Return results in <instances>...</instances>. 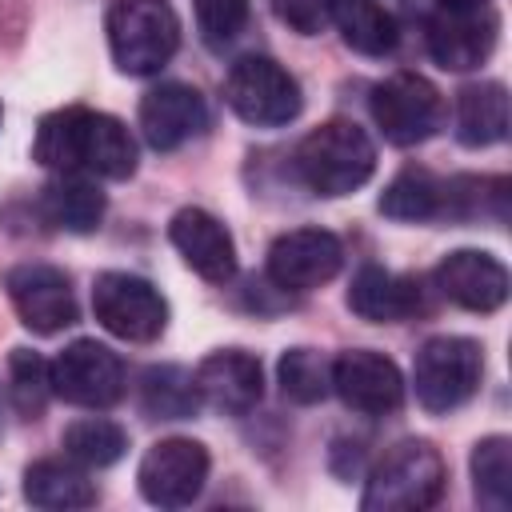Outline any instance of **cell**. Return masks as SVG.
I'll return each instance as SVG.
<instances>
[{
  "mask_svg": "<svg viewBox=\"0 0 512 512\" xmlns=\"http://www.w3.org/2000/svg\"><path fill=\"white\" fill-rule=\"evenodd\" d=\"M348 308L372 324H396V320H408L412 312L424 308V288L412 280V276H396L388 268H376V264H364L356 276H352V288H348Z\"/></svg>",
  "mask_w": 512,
  "mask_h": 512,
  "instance_id": "d6986e66",
  "label": "cell"
},
{
  "mask_svg": "<svg viewBox=\"0 0 512 512\" xmlns=\"http://www.w3.org/2000/svg\"><path fill=\"white\" fill-rule=\"evenodd\" d=\"M192 376H196L200 404H208L224 416H244L248 408H256V400L264 392L260 360L244 348H220V352L204 356Z\"/></svg>",
  "mask_w": 512,
  "mask_h": 512,
  "instance_id": "9a60e30c",
  "label": "cell"
},
{
  "mask_svg": "<svg viewBox=\"0 0 512 512\" xmlns=\"http://www.w3.org/2000/svg\"><path fill=\"white\" fill-rule=\"evenodd\" d=\"M44 216L68 232H92L104 220V192L84 172H60L44 188Z\"/></svg>",
  "mask_w": 512,
  "mask_h": 512,
  "instance_id": "7402d4cb",
  "label": "cell"
},
{
  "mask_svg": "<svg viewBox=\"0 0 512 512\" xmlns=\"http://www.w3.org/2000/svg\"><path fill=\"white\" fill-rule=\"evenodd\" d=\"M140 492L156 508H184L208 484V452L188 436H168L152 444L140 460Z\"/></svg>",
  "mask_w": 512,
  "mask_h": 512,
  "instance_id": "30bf717a",
  "label": "cell"
},
{
  "mask_svg": "<svg viewBox=\"0 0 512 512\" xmlns=\"http://www.w3.org/2000/svg\"><path fill=\"white\" fill-rule=\"evenodd\" d=\"M500 36V16L492 4H440L428 20V52L448 72L480 68Z\"/></svg>",
  "mask_w": 512,
  "mask_h": 512,
  "instance_id": "9c48e42d",
  "label": "cell"
},
{
  "mask_svg": "<svg viewBox=\"0 0 512 512\" xmlns=\"http://www.w3.org/2000/svg\"><path fill=\"white\" fill-rule=\"evenodd\" d=\"M92 312L96 320L132 344H148L168 324V304L144 276L132 272H100L92 284Z\"/></svg>",
  "mask_w": 512,
  "mask_h": 512,
  "instance_id": "ba28073f",
  "label": "cell"
},
{
  "mask_svg": "<svg viewBox=\"0 0 512 512\" xmlns=\"http://www.w3.org/2000/svg\"><path fill=\"white\" fill-rule=\"evenodd\" d=\"M108 48L120 72L152 76L180 48V20L168 0H112Z\"/></svg>",
  "mask_w": 512,
  "mask_h": 512,
  "instance_id": "277c9868",
  "label": "cell"
},
{
  "mask_svg": "<svg viewBox=\"0 0 512 512\" xmlns=\"http://www.w3.org/2000/svg\"><path fill=\"white\" fill-rule=\"evenodd\" d=\"M168 236L176 244V252L184 256V264L192 272H200L212 284L232 280L236 272V244L232 232L204 208H180L168 224Z\"/></svg>",
  "mask_w": 512,
  "mask_h": 512,
  "instance_id": "ac0fdd59",
  "label": "cell"
},
{
  "mask_svg": "<svg viewBox=\"0 0 512 512\" xmlns=\"http://www.w3.org/2000/svg\"><path fill=\"white\" fill-rule=\"evenodd\" d=\"M472 488H476V500L492 512H504L512 504V440L508 436H484L472 448Z\"/></svg>",
  "mask_w": 512,
  "mask_h": 512,
  "instance_id": "484cf974",
  "label": "cell"
},
{
  "mask_svg": "<svg viewBox=\"0 0 512 512\" xmlns=\"http://www.w3.org/2000/svg\"><path fill=\"white\" fill-rule=\"evenodd\" d=\"M440 4H488V0H440Z\"/></svg>",
  "mask_w": 512,
  "mask_h": 512,
  "instance_id": "1f68e13d",
  "label": "cell"
},
{
  "mask_svg": "<svg viewBox=\"0 0 512 512\" xmlns=\"http://www.w3.org/2000/svg\"><path fill=\"white\" fill-rule=\"evenodd\" d=\"M372 120L384 140L412 148L444 124V96L420 72H396L372 88Z\"/></svg>",
  "mask_w": 512,
  "mask_h": 512,
  "instance_id": "52a82bcc",
  "label": "cell"
},
{
  "mask_svg": "<svg viewBox=\"0 0 512 512\" xmlns=\"http://www.w3.org/2000/svg\"><path fill=\"white\" fill-rule=\"evenodd\" d=\"M224 100L244 124L256 128H280L296 120L304 104L296 76L272 56H240L224 76Z\"/></svg>",
  "mask_w": 512,
  "mask_h": 512,
  "instance_id": "5b68a950",
  "label": "cell"
},
{
  "mask_svg": "<svg viewBox=\"0 0 512 512\" xmlns=\"http://www.w3.org/2000/svg\"><path fill=\"white\" fill-rule=\"evenodd\" d=\"M8 380H12V404L20 416H40L52 396V364H44L32 348H12L8 356Z\"/></svg>",
  "mask_w": 512,
  "mask_h": 512,
  "instance_id": "f1b7e54d",
  "label": "cell"
},
{
  "mask_svg": "<svg viewBox=\"0 0 512 512\" xmlns=\"http://www.w3.org/2000/svg\"><path fill=\"white\" fill-rule=\"evenodd\" d=\"M332 24L364 56H388L396 48V20L380 0H332Z\"/></svg>",
  "mask_w": 512,
  "mask_h": 512,
  "instance_id": "603a6c76",
  "label": "cell"
},
{
  "mask_svg": "<svg viewBox=\"0 0 512 512\" xmlns=\"http://www.w3.org/2000/svg\"><path fill=\"white\" fill-rule=\"evenodd\" d=\"M32 152L52 172H84L100 180H124L136 172L132 132L116 116L92 108H60L44 116Z\"/></svg>",
  "mask_w": 512,
  "mask_h": 512,
  "instance_id": "6da1fadb",
  "label": "cell"
},
{
  "mask_svg": "<svg viewBox=\"0 0 512 512\" xmlns=\"http://www.w3.org/2000/svg\"><path fill=\"white\" fill-rule=\"evenodd\" d=\"M276 372L284 396L296 404H316L332 392V360H324L316 348H288Z\"/></svg>",
  "mask_w": 512,
  "mask_h": 512,
  "instance_id": "83f0119b",
  "label": "cell"
},
{
  "mask_svg": "<svg viewBox=\"0 0 512 512\" xmlns=\"http://www.w3.org/2000/svg\"><path fill=\"white\" fill-rule=\"evenodd\" d=\"M444 208V180H436L428 168H404L388 180L380 196V212L392 220H436Z\"/></svg>",
  "mask_w": 512,
  "mask_h": 512,
  "instance_id": "cb8c5ba5",
  "label": "cell"
},
{
  "mask_svg": "<svg viewBox=\"0 0 512 512\" xmlns=\"http://www.w3.org/2000/svg\"><path fill=\"white\" fill-rule=\"evenodd\" d=\"M192 4H196V24L208 44L236 40L248 20V0H192Z\"/></svg>",
  "mask_w": 512,
  "mask_h": 512,
  "instance_id": "f546056e",
  "label": "cell"
},
{
  "mask_svg": "<svg viewBox=\"0 0 512 512\" xmlns=\"http://www.w3.org/2000/svg\"><path fill=\"white\" fill-rule=\"evenodd\" d=\"M208 128V104L192 84H160L140 100V132L156 152H172Z\"/></svg>",
  "mask_w": 512,
  "mask_h": 512,
  "instance_id": "2e32d148",
  "label": "cell"
},
{
  "mask_svg": "<svg viewBox=\"0 0 512 512\" xmlns=\"http://www.w3.org/2000/svg\"><path fill=\"white\" fill-rule=\"evenodd\" d=\"M456 136L468 148H488L508 136V92L500 80L468 84L456 96Z\"/></svg>",
  "mask_w": 512,
  "mask_h": 512,
  "instance_id": "44dd1931",
  "label": "cell"
},
{
  "mask_svg": "<svg viewBox=\"0 0 512 512\" xmlns=\"http://www.w3.org/2000/svg\"><path fill=\"white\" fill-rule=\"evenodd\" d=\"M272 8L300 36H316L332 20V0H272Z\"/></svg>",
  "mask_w": 512,
  "mask_h": 512,
  "instance_id": "4dcf8cb0",
  "label": "cell"
},
{
  "mask_svg": "<svg viewBox=\"0 0 512 512\" xmlns=\"http://www.w3.org/2000/svg\"><path fill=\"white\" fill-rule=\"evenodd\" d=\"M8 300L24 328L52 336L68 324H76V296L60 268L52 264H20L8 272Z\"/></svg>",
  "mask_w": 512,
  "mask_h": 512,
  "instance_id": "5bb4252c",
  "label": "cell"
},
{
  "mask_svg": "<svg viewBox=\"0 0 512 512\" xmlns=\"http://www.w3.org/2000/svg\"><path fill=\"white\" fill-rule=\"evenodd\" d=\"M332 392L364 416H388L404 400V376L384 352L352 348L332 360Z\"/></svg>",
  "mask_w": 512,
  "mask_h": 512,
  "instance_id": "4fadbf2b",
  "label": "cell"
},
{
  "mask_svg": "<svg viewBox=\"0 0 512 512\" xmlns=\"http://www.w3.org/2000/svg\"><path fill=\"white\" fill-rule=\"evenodd\" d=\"M24 500L48 512H72V508H88L96 500L92 480L84 476V464L68 460H36L24 472Z\"/></svg>",
  "mask_w": 512,
  "mask_h": 512,
  "instance_id": "ffe728a7",
  "label": "cell"
},
{
  "mask_svg": "<svg viewBox=\"0 0 512 512\" xmlns=\"http://www.w3.org/2000/svg\"><path fill=\"white\" fill-rule=\"evenodd\" d=\"M124 448H128L124 428L104 416H88L64 428V452L84 468H108L124 456Z\"/></svg>",
  "mask_w": 512,
  "mask_h": 512,
  "instance_id": "4316f807",
  "label": "cell"
},
{
  "mask_svg": "<svg viewBox=\"0 0 512 512\" xmlns=\"http://www.w3.org/2000/svg\"><path fill=\"white\" fill-rule=\"evenodd\" d=\"M52 392L76 408H112L124 396V364L96 340H76L52 360Z\"/></svg>",
  "mask_w": 512,
  "mask_h": 512,
  "instance_id": "8fae6325",
  "label": "cell"
},
{
  "mask_svg": "<svg viewBox=\"0 0 512 512\" xmlns=\"http://www.w3.org/2000/svg\"><path fill=\"white\" fill-rule=\"evenodd\" d=\"M140 408L156 420H184L200 408L196 376L176 364H156L140 376Z\"/></svg>",
  "mask_w": 512,
  "mask_h": 512,
  "instance_id": "d4e9b609",
  "label": "cell"
},
{
  "mask_svg": "<svg viewBox=\"0 0 512 512\" xmlns=\"http://www.w3.org/2000/svg\"><path fill=\"white\" fill-rule=\"evenodd\" d=\"M376 172V144L352 120L312 128L296 148V176L316 196H348Z\"/></svg>",
  "mask_w": 512,
  "mask_h": 512,
  "instance_id": "7a4b0ae2",
  "label": "cell"
},
{
  "mask_svg": "<svg viewBox=\"0 0 512 512\" xmlns=\"http://www.w3.org/2000/svg\"><path fill=\"white\" fill-rule=\"evenodd\" d=\"M436 288L468 312H496L508 300V268L480 248L448 252L436 268Z\"/></svg>",
  "mask_w": 512,
  "mask_h": 512,
  "instance_id": "e0dca14e",
  "label": "cell"
},
{
  "mask_svg": "<svg viewBox=\"0 0 512 512\" xmlns=\"http://www.w3.org/2000/svg\"><path fill=\"white\" fill-rule=\"evenodd\" d=\"M444 460L428 440H400L372 472L360 496L364 512H424L444 492Z\"/></svg>",
  "mask_w": 512,
  "mask_h": 512,
  "instance_id": "3957f363",
  "label": "cell"
},
{
  "mask_svg": "<svg viewBox=\"0 0 512 512\" xmlns=\"http://www.w3.org/2000/svg\"><path fill=\"white\" fill-rule=\"evenodd\" d=\"M484 372V352L476 340L468 336H432L412 364V384H416V400L428 412H452L460 408Z\"/></svg>",
  "mask_w": 512,
  "mask_h": 512,
  "instance_id": "8992f818",
  "label": "cell"
},
{
  "mask_svg": "<svg viewBox=\"0 0 512 512\" xmlns=\"http://www.w3.org/2000/svg\"><path fill=\"white\" fill-rule=\"evenodd\" d=\"M344 264V248L324 228H296L284 232L268 248V280L284 292H312L328 284Z\"/></svg>",
  "mask_w": 512,
  "mask_h": 512,
  "instance_id": "7c38bea8",
  "label": "cell"
}]
</instances>
